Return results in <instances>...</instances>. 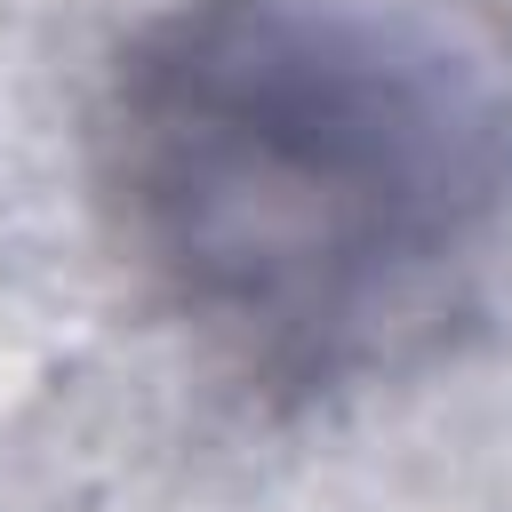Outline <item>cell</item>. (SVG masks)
I'll return each mask as SVG.
<instances>
[{"label": "cell", "mask_w": 512, "mask_h": 512, "mask_svg": "<svg viewBox=\"0 0 512 512\" xmlns=\"http://www.w3.org/2000/svg\"><path fill=\"white\" fill-rule=\"evenodd\" d=\"M96 160L152 288L312 400L472 312L512 224V48L472 0H184L120 48Z\"/></svg>", "instance_id": "cell-1"}]
</instances>
